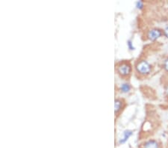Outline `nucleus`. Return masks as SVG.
I'll use <instances>...</instances> for the list:
<instances>
[{
  "instance_id": "nucleus-1",
  "label": "nucleus",
  "mask_w": 168,
  "mask_h": 148,
  "mask_svg": "<svg viewBox=\"0 0 168 148\" xmlns=\"http://www.w3.org/2000/svg\"><path fill=\"white\" fill-rule=\"evenodd\" d=\"M135 69L138 73L141 75H148L151 72V65L149 64V62L146 60H141L138 61L135 66Z\"/></svg>"
},
{
  "instance_id": "nucleus-2",
  "label": "nucleus",
  "mask_w": 168,
  "mask_h": 148,
  "mask_svg": "<svg viewBox=\"0 0 168 148\" xmlns=\"http://www.w3.org/2000/svg\"><path fill=\"white\" fill-rule=\"evenodd\" d=\"M117 71L120 73V75H121L122 76H128L131 72V67L129 63L123 62L118 66Z\"/></svg>"
},
{
  "instance_id": "nucleus-3",
  "label": "nucleus",
  "mask_w": 168,
  "mask_h": 148,
  "mask_svg": "<svg viewBox=\"0 0 168 148\" xmlns=\"http://www.w3.org/2000/svg\"><path fill=\"white\" fill-rule=\"evenodd\" d=\"M162 34H163V32L161 29H159V28H152L148 31L147 37L150 40L154 41V40L158 39L160 37H161Z\"/></svg>"
},
{
  "instance_id": "nucleus-4",
  "label": "nucleus",
  "mask_w": 168,
  "mask_h": 148,
  "mask_svg": "<svg viewBox=\"0 0 168 148\" xmlns=\"http://www.w3.org/2000/svg\"><path fill=\"white\" fill-rule=\"evenodd\" d=\"M143 148H160V145L157 141L151 139L144 143Z\"/></svg>"
},
{
  "instance_id": "nucleus-5",
  "label": "nucleus",
  "mask_w": 168,
  "mask_h": 148,
  "mask_svg": "<svg viewBox=\"0 0 168 148\" xmlns=\"http://www.w3.org/2000/svg\"><path fill=\"white\" fill-rule=\"evenodd\" d=\"M132 134H133V132H132L131 130H126V131L124 132V133H123V138H121L120 141V144L125 143V142L129 138L130 136L132 135Z\"/></svg>"
},
{
  "instance_id": "nucleus-6",
  "label": "nucleus",
  "mask_w": 168,
  "mask_h": 148,
  "mask_svg": "<svg viewBox=\"0 0 168 148\" xmlns=\"http://www.w3.org/2000/svg\"><path fill=\"white\" fill-rule=\"evenodd\" d=\"M130 90H131V86L129 83H123L120 86V91L123 93H128L129 92Z\"/></svg>"
},
{
  "instance_id": "nucleus-7",
  "label": "nucleus",
  "mask_w": 168,
  "mask_h": 148,
  "mask_svg": "<svg viewBox=\"0 0 168 148\" xmlns=\"http://www.w3.org/2000/svg\"><path fill=\"white\" fill-rule=\"evenodd\" d=\"M114 106H115V112L117 113L122 107V101L120 100H115V103H114Z\"/></svg>"
},
{
  "instance_id": "nucleus-8",
  "label": "nucleus",
  "mask_w": 168,
  "mask_h": 148,
  "mask_svg": "<svg viewBox=\"0 0 168 148\" xmlns=\"http://www.w3.org/2000/svg\"><path fill=\"white\" fill-rule=\"evenodd\" d=\"M136 7H137V8H138V9H142L143 8V2L141 1H138L137 2H136Z\"/></svg>"
},
{
  "instance_id": "nucleus-9",
  "label": "nucleus",
  "mask_w": 168,
  "mask_h": 148,
  "mask_svg": "<svg viewBox=\"0 0 168 148\" xmlns=\"http://www.w3.org/2000/svg\"><path fill=\"white\" fill-rule=\"evenodd\" d=\"M127 45H128V47L130 50H135V46H133V43L131 42V40H129L127 41Z\"/></svg>"
},
{
  "instance_id": "nucleus-10",
  "label": "nucleus",
  "mask_w": 168,
  "mask_h": 148,
  "mask_svg": "<svg viewBox=\"0 0 168 148\" xmlns=\"http://www.w3.org/2000/svg\"><path fill=\"white\" fill-rule=\"evenodd\" d=\"M164 68L166 71L168 72V58L165 59V61L164 62Z\"/></svg>"
},
{
  "instance_id": "nucleus-11",
  "label": "nucleus",
  "mask_w": 168,
  "mask_h": 148,
  "mask_svg": "<svg viewBox=\"0 0 168 148\" xmlns=\"http://www.w3.org/2000/svg\"><path fill=\"white\" fill-rule=\"evenodd\" d=\"M163 33H164V36L166 37V38H168V26H167L164 29V31H163Z\"/></svg>"
},
{
  "instance_id": "nucleus-12",
  "label": "nucleus",
  "mask_w": 168,
  "mask_h": 148,
  "mask_svg": "<svg viewBox=\"0 0 168 148\" xmlns=\"http://www.w3.org/2000/svg\"><path fill=\"white\" fill-rule=\"evenodd\" d=\"M166 93H167V94L168 95V86L167 87V88H166Z\"/></svg>"
}]
</instances>
